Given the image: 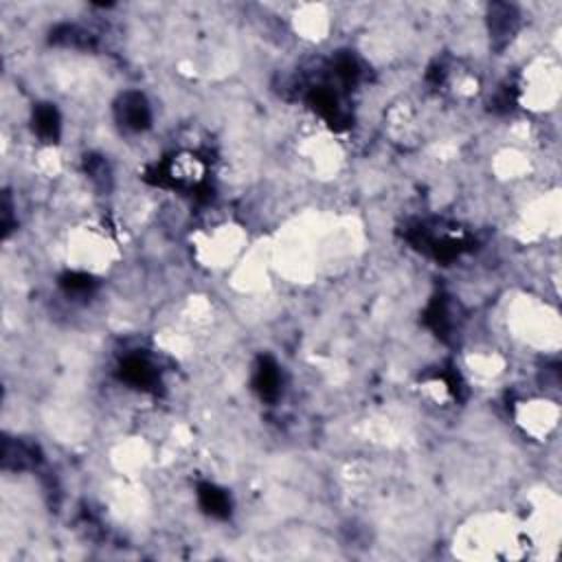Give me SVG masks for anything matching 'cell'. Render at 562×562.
<instances>
[{
    "label": "cell",
    "mask_w": 562,
    "mask_h": 562,
    "mask_svg": "<svg viewBox=\"0 0 562 562\" xmlns=\"http://www.w3.org/2000/svg\"><path fill=\"white\" fill-rule=\"evenodd\" d=\"M560 75L558 68L551 61H536L529 66V72H525L520 83V97L525 108H533L538 112L549 110L555 105L560 94Z\"/></svg>",
    "instance_id": "2"
},
{
    "label": "cell",
    "mask_w": 562,
    "mask_h": 562,
    "mask_svg": "<svg viewBox=\"0 0 562 562\" xmlns=\"http://www.w3.org/2000/svg\"><path fill=\"white\" fill-rule=\"evenodd\" d=\"M463 558H518L525 555L522 531L512 527L498 514L472 520L454 540Z\"/></svg>",
    "instance_id": "1"
},
{
    "label": "cell",
    "mask_w": 562,
    "mask_h": 562,
    "mask_svg": "<svg viewBox=\"0 0 562 562\" xmlns=\"http://www.w3.org/2000/svg\"><path fill=\"white\" fill-rule=\"evenodd\" d=\"M516 419L527 435H531L533 439H544L558 426V406L551 400L533 397L520 402Z\"/></svg>",
    "instance_id": "3"
}]
</instances>
